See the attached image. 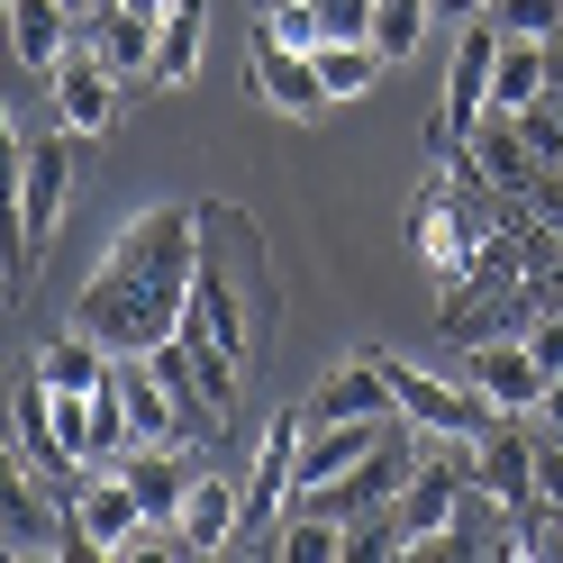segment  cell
<instances>
[{
    "label": "cell",
    "instance_id": "1",
    "mask_svg": "<svg viewBox=\"0 0 563 563\" xmlns=\"http://www.w3.org/2000/svg\"><path fill=\"white\" fill-rule=\"evenodd\" d=\"M209 219L191 200H155L110 236V255L91 264V282L74 291V328H91L110 355H155V345L183 336V309H191V282L209 255Z\"/></svg>",
    "mask_w": 563,
    "mask_h": 563
},
{
    "label": "cell",
    "instance_id": "2",
    "mask_svg": "<svg viewBox=\"0 0 563 563\" xmlns=\"http://www.w3.org/2000/svg\"><path fill=\"white\" fill-rule=\"evenodd\" d=\"M382 373H391V409H400L428 445H473V437L500 428V409H490L473 382H445V373L409 364V355H382Z\"/></svg>",
    "mask_w": 563,
    "mask_h": 563
},
{
    "label": "cell",
    "instance_id": "3",
    "mask_svg": "<svg viewBox=\"0 0 563 563\" xmlns=\"http://www.w3.org/2000/svg\"><path fill=\"white\" fill-rule=\"evenodd\" d=\"M500 46L509 27L500 19H464V46L445 64V110H437V155H464L482 119H490V82H500Z\"/></svg>",
    "mask_w": 563,
    "mask_h": 563
},
{
    "label": "cell",
    "instance_id": "4",
    "mask_svg": "<svg viewBox=\"0 0 563 563\" xmlns=\"http://www.w3.org/2000/svg\"><path fill=\"white\" fill-rule=\"evenodd\" d=\"M10 173H19V255L37 264V245L64 228V209H74V146H64V136L27 146L10 128Z\"/></svg>",
    "mask_w": 563,
    "mask_h": 563
},
{
    "label": "cell",
    "instance_id": "5",
    "mask_svg": "<svg viewBox=\"0 0 563 563\" xmlns=\"http://www.w3.org/2000/svg\"><path fill=\"white\" fill-rule=\"evenodd\" d=\"M155 509L136 500V482L119 464H100V473H74V500H64V527H74V545L82 554H128V537L146 527Z\"/></svg>",
    "mask_w": 563,
    "mask_h": 563
},
{
    "label": "cell",
    "instance_id": "6",
    "mask_svg": "<svg viewBox=\"0 0 563 563\" xmlns=\"http://www.w3.org/2000/svg\"><path fill=\"white\" fill-rule=\"evenodd\" d=\"M46 82H55V119H64V136H110V128H119V91H128V74H119V64L100 55L91 37L64 55Z\"/></svg>",
    "mask_w": 563,
    "mask_h": 563
},
{
    "label": "cell",
    "instance_id": "7",
    "mask_svg": "<svg viewBox=\"0 0 563 563\" xmlns=\"http://www.w3.org/2000/svg\"><path fill=\"white\" fill-rule=\"evenodd\" d=\"M183 336H191V345H219V355H236V364H255V319H245V291H236V273H228L219 245L200 255L191 309H183Z\"/></svg>",
    "mask_w": 563,
    "mask_h": 563
},
{
    "label": "cell",
    "instance_id": "8",
    "mask_svg": "<svg viewBox=\"0 0 563 563\" xmlns=\"http://www.w3.org/2000/svg\"><path fill=\"white\" fill-rule=\"evenodd\" d=\"M464 382H473L500 418H537V409H545V364L527 355V328H518V336H473Z\"/></svg>",
    "mask_w": 563,
    "mask_h": 563
},
{
    "label": "cell",
    "instance_id": "9",
    "mask_svg": "<svg viewBox=\"0 0 563 563\" xmlns=\"http://www.w3.org/2000/svg\"><path fill=\"white\" fill-rule=\"evenodd\" d=\"M300 428H309L300 409H282L273 428H264L255 473H245V537H264V527L291 518V490H300ZM245 537H236V545H245Z\"/></svg>",
    "mask_w": 563,
    "mask_h": 563
},
{
    "label": "cell",
    "instance_id": "10",
    "mask_svg": "<svg viewBox=\"0 0 563 563\" xmlns=\"http://www.w3.org/2000/svg\"><path fill=\"white\" fill-rule=\"evenodd\" d=\"M300 418H309V409H300ZM391 437H400V418H309V428H300V490L355 473L364 454H382ZM300 490H291V500H300Z\"/></svg>",
    "mask_w": 563,
    "mask_h": 563
},
{
    "label": "cell",
    "instance_id": "11",
    "mask_svg": "<svg viewBox=\"0 0 563 563\" xmlns=\"http://www.w3.org/2000/svg\"><path fill=\"white\" fill-rule=\"evenodd\" d=\"M255 91L273 100L282 119H319V110H336L328 82H319V55H309V46H282L273 27H255Z\"/></svg>",
    "mask_w": 563,
    "mask_h": 563
},
{
    "label": "cell",
    "instance_id": "12",
    "mask_svg": "<svg viewBox=\"0 0 563 563\" xmlns=\"http://www.w3.org/2000/svg\"><path fill=\"white\" fill-rule=\"evenodd\" d=\"M82 37L110 55L128 82H155V37H164L155 10H136V0H91V10H82Z\"/></svg>",
    "mask_w": 563,
    "mask_h": 563
},
{
    "label": "cell",
    "instance_id": "13",
    "mask_svg": "<svg viewBox=\"0 0 563 563\" xmlns=\"http://www.w3.org/2000/svg\"><path fill=\"white\" fill-rule=\"evenodd\" d=\"M173 527H183V545H191V554H228V545L245 537V490H236L228 473H209V464H200V482L183 490Z\"/></svg>",
    "mask_w": 563,
    "mask_h": 563
},
{
    "label": "cell",
    "instance_id": "14",
    "mask_svg": "<svg viewBox=\"0 0 563 563\" xmlns=\"http://www.w3.org/2000/svg\"><path fill=\"white\" fill-rule=\"evenodd\" d=\"M74 46H82V10H64V0H10V64L19 74H55Z\"/></svg>",
    "mask_w": 563,
    "mask_h": 563
},
{
    "label": "cell",
    "instance_id": "15",
    "mask_svg": "<svg viewBox=\"0 0 563 563\" xmlns=\"http://www.w3.org/2000/svg\"><path fill=\"white\" fill-rule=\"evenodd\" d=\"M300 409H309V418H400V409H391V373H382V355L336 364V373H328Z\"/></svg>",
    "mask_w": 563,
    "mask_h": 563
},
{
    "label": "cell",
    "instance_id": "16",
    "mask_svg": "<svg viewBox=\"0 0 563 563\" xmlns=\"http://www.w3.org/2000/svg\"><path fill=\"white\" fill-rule=\"evenodd\" d=\"M473 482L500 490L509 509H545V500H537V437H500V428L473 437Z\"/></svg>",
    "mask_w": 563,
    "mask_h": 563
},
{
    "label": "cell",
    "instance_id": "17",
    "mask_svg": "<svg viewBox=\"0 0 563 563\" xmlns=\"http://www.w3.org/2000/svg\"><path fill=\"white\" fill-rule=\"evenodd\" d=\"M10 437H19V464L37 473H64V437H55V382L27 364V382L10 391Z\"/></svg>",
    "mask_w": 563,
    "mask_h": 563
},
{
    "label": "cell",
    "instance_id": "18",
    "mask_svg": "<svg viewBox=\"0 0 563 563\" xmlns=\"http://www.w3.org/2000/svg\"><path fill=\"white\" fill-rule=\"evenodd\" d=\"M0 545H10L19 563H46V554L74 545V527H64L55 509L27 500V473H19V464H10V500H0Z\"/></svg>",
    "mask_w": 563,
    "mask_h": 563
},
{
    "label": "cell",
    "instance_id": "19",
    "mask_svg": "<svg viewBox=\"0 0 563 563\" xmlns=\"http://www.w3.org/2000/svg\"><path fill=\"white\" fill-rule=\"evenodd\" d=\"M473 164H482V183L500 191V200H527V183H537V155H527L518 119H500V110L482 119V136H473Z\"/></svg>",
    "mask_w": 563,
    "mask_h": 563
},
{
    "label": "cell",
    "instance_id": "20",
    "mask_svg": "<svg viewBox=\"0 0 563 563\" xmlns=\"http://www.w3.org/2000/svg\"><path fill=\"white\" fill-rule=\"evenodd\" d=\"M37 373H46V382H64V391H100V382L119 373V355H110V345H100L91 328H64V336H46V345H37Z\"/></svg>",
    "mask_w": 563,
    "mask_h": 563
},
{
    "label": "cell",
    "instance_id": "21",
    "mask_svg": "<svg viewBox=\"0 0 563 563\" xmlns=\"http://www.w3.org/2000/svg\"><path fill=\"white\" fill-rule=\"evenodd\" d=\"M200 46H209V0H173L164 10V37H155V82H191L200 74Z\"/></svg>",
    "mask_w": 563,
    "mask_h": 563
},
{
    "label": "cell",
    "instance_id": "22",
    "mask_svg": "<svg viewBox=\"0 0 563 563\" xmlns=\"http://www.w3.org/2000/svg\"><path fill=\"white\" fill-rule=\"evenodd\" d=\"M382 74H391V55H382L373 37H328V46H319V82H328V100H364Z\"/></svg>",
    "mask_w": 563,
    "mask_h": 563
},
{
    "label": "cell",
    "instance_id": "23",
    "mask_svg": "<svg viewBox=\"0 0 563 563\" xmlns=\"http://www.w3.org/2000/svg\"><path fill=\"white\" fill-rule=\"evenodd\" d=\"M537 100H545V46L537 37H509L500 46V82H490V110L518 119V110H537Z\"/></svg>",
    "mask_w": 563,
    "mask_h": 563
},
{
    "label": "cell",
    "instance_id": "24",
    "mask_svg": "<svg viewBox=\"0 0 563 563\" xmlns=\"http://www.w3.org/2000/svg\"><path fill=\"white\" fill-rule=\"evenodd\" d=\"M428 19H437V0H373V46L391 64H409L428 46Z\"/></svg>",
    "mask_w": 563,
    "mask_h": 563
},
{
    "label": "cell",
    "instance_id": "25",
    "mask_svg": "<svg viewBox=\"0 0 563 563\" xmlns=\"http://www.w3.org/2000/svg\"><path fill=\"white\" fill-rule=\"evenodd\" d=\"M490 19H500L509 37H537V46L563 37V0H490Z\"/></svg>",
    "mask_w": 563,
    "mask_h": 563
},
{
    "label": "cell",
    "instance_id": "26",
    "mask_svg": "<svg viewBox=\"0 0 563 563\" xmlns=\"http://www.w3.org/2000/svg\"><path fill=\"white\" fill-rule=\"evenodd\" d=\"M518 136H527V155H537V173H563V110H554V91L537 100V110H518Z\"/></svg>",
    "mask_w": 563,
    "mask_h": 563
},
{
    "label": "cell",
    "instance_id": "27",
    "mask_svg": "<svg viewBox=\"0 0 563 563\" xmlns=\"http://www.w3.org/2000/svg\"><path fill=\"white\" fill-rule=\"evenodd\" d=\"M527 355L545 364V382L563 373V309H537V319H527Z\"/></svg>",
    "mask_w": 563,
    "mask_h": 563
},
{
    "label": "cell",
    "instance_id": "28",
    "mask_svg": "<svg viewBox=\"0 0 563 563\" xmlns=\"http://www.w3.org/2000/svg\"><path fill=\"white\" fill-rule=\"evenodd\" d=\"M328 37H373V0H309Z\"/></svg>",
    "mask_w": 563,
    "mask_h": 563
},
{
    "label": "cell",
    "instance_id": "29",
    "mask_svg": "<svg viewBox=\"0 0 563 563\" xmlns=\"http://www.w3.org/2000/svg\"><path fill=\"white\" fill-rule=\"evenodd\" d=\"M537 428H563V373L545 382V409H537Z\"/></svg>",
    "mask_w": 563,
    "mask_h": 563
},
{
    "label": "cell",
    "instance_id": "30",
    "mask_svg": "<svg viewBox=\"0 0 563 563\" xmlns=\"http://www.w3.org/2000/svg\"><path fill=\"white\" fill-rule=\"evenodd\" d=\"M64 10H91V0H64Z\"/></svg>",
    "mask_w": 563,
    "mask_h": 563
}]
</instances>
